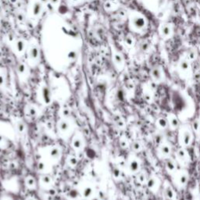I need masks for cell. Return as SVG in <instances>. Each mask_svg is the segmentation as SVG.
<instances>
[{
  "mask_svg": "<svg viewBox=\"0 0 200 200\" xmlns=\"http://www.w3.org/2000/svg\"><path fill=\"white\" fill-rule=\"evenodd\" d=\"M177 130H178L177 141L180 146L182 148L189 147L191 145L194 138L193 130L191 126L188 125H181Z\"/></svg>",
  "mask_w": 200,
  "mask_h": 200,
  "instance_id": "1",
  "label": "cell"
},
{
  "mask_svg": "<svg viewBox=\"0 0 200 200\" xmlns=\"http://www.w3.org/2000/svg\"><path fill=\"white\" fill-rule=\"evenodd\" d=\"M174 184L177 188H185L188 181V174L185 170H177L171 174Z\"/></svg>",
  "mask_w": 200,
  "mask_h": 200,
  "instance_id": "2",
  "label": "cell"
},
{
  "mask_svg": "<svg viewBox=\"0 0 200 200\" xmlns=\"http://www.w3.org/2000/svg\"><path fill=\"white\" fill-rule=\"evenodd\" d=\"M172 152V148L170 144H168L166 142L159 145L156 149V155L160 160H166L167 158L170 157V154Z\"/></svg>",
  "mask_w": 200,
  "mask_h": 200,
  "instance_id": "3",
  "label": "cell"
},
{
  "mask_svg": "<svg viewBox=\"0 0 200 200\" xmlns=\"http://www.w3.org/2000/svg\"><path fill=\"white\" fill-rule=\"evenodd\" d=\"M147 188L152 193H157L161 187L160 179L155 174H152L148 177L146 183Z\"/></svg>",
  "mask_w": 200,
  "mask_h": 200,
  "instance_id": "4",
  "label": "cell"
},
{
  "mask_svg": "<svg viewBox=\"0 0 200 200\" xmlns=\"http://www.w3.org/2000/svg\"><path fill=\"white\" fill-rule=\"evenodd\" d=\"M127 168L129 173L132 174L138 173L141 168V162L139 159L134 155L130 156V157L127 159Z\"/></svg>",
  "mask_w": 200,
  "mask_h": 200,
  "instance_id": "5",
  "label": "cell"
},
{
  "mask_svg": "<svg viewBox=\"0 0 200 200\" xmlns=\"http://www.w3.org/2000/svg\"><path fill=\"white\" fill-rule=\"evenodd\" d=\"M150 76H151L152 80L156 83V84H160L161 82L164 81V72L163 68L160 66H154L151 69L150 71Z\"/></svg>",
  "mask_w": 200,
  "mask_h": 200,
  "instance_id": "6",
  "label": "cell"
},
{
  "mask_svg": "<svg viewBox=\"0 0 200 200\" xmlns=\"http://www.w3.org/2000/svg\"><path fill=\"white\" fill-rule=\"evenodd\" d=\"M167 121H168V128L171 130H177L179 127L181 126L180 125V121L179 118L177 117L176 114L173 113H168L167 116Z\"/></svg>",
  "mask_w": 200,
  "mask_h": 200,
  "instance_id": "7",
  "label": "cell"
},
{
  "mask_svg": "<svg viewBox=\"0 0 200 200\" xmlns=\"http://www.w3.org/2000/svg\"><path fill=\"white\" fill-rule=\"evenodd\" d=\"M132 25L133 27L138 30H142L147 25L146 18L141 14H137L133 17L132 20Z\"/></svg>",
  "mask_w": 200,
  "mask_h": 200,
  "instance_id": "8",
  "label": "cell"
},
{
  "mask_svg": "<svg viewBox=\"0 0 200 200\" xmlns=\"http://www.w3.org/2000/svg\"><path fill=\"white\" fill-rule=\"evenodd\" d=\"M188 155L185 150V148L180 147L176 152V161L178 162L182 165L188 164Z\"/></svg>",
  "mask_w": 200,
  "mask_h": 200,
  "instance_id": "9",
  "label": "cell"
},
{
  "mask_svg": "<svg viewBox=\"0 0 200 200\" xmlns=\"http://www.w3.org/2000/svg\"><path fill=\"white\" fill-rule=\"evenodd\" d=\"M159 32L160 36L163 38H169L172 35L173 30H172V26L169 24H163L160 25Z\"/></svg>",
  "mask_w": 200,
  "mask_h": 200,
  "instance_id": "10",
  "label": "cell"
},
{
  "mask_svg": "<svg viewBox=\"0 0 200 200\" xmlns=\"http://www.w3.org/2000/svg\"><path fill=\"white\" fill-rule=\"evenodd\" d=\"M165 169L167 170L168 174H170V175L173 174L176 170H177V164L176 160H174L172 158H167L165 160Z\"/></svg>",
  "mask_w": 200,
  "mask_h": 200,
  "instance_id": "11",
  "label": "cell"
},
{
  "mask_svg": "<svg viewBox=\"0 0 200 200\" xmlns=\"http://www.w3.org/2000/svg\"><path fill=\"white\" fill-rule=\"evenodd\" d=\"M178 69L181 73L186 74L191 69L190 61L188 59H182L178 63Z\"/></svg>",
  "mask_w": 200,
  "mask_h": 200,
  "instance_id": "12",
  "label": "cell"
},
{
  "mask_svg": "<svg viewBox=\"0 0 200 200\" xmlns=\"http://www.w3.org/2000/svg\"><path fill=\"white\" fill-rule=\"evenodd\" d=\"M156 127H157L158 130L160 131L166 130L168 128V121H167V117H159L156 121Z\"/></svg>",
  "mask_w": 200,
  "mask_h": 200,
  "instance_id": "13",
  "label": "cell"
},
{
  "mask_svg": "<svg viewBox=\"0 0 200 200\" xmlns=\"http://www.w3.org/2000/svg\"><path fill=\"white\" fill-rule=\"evenodd\" d=\"M164 195L165 197L167 198L168 200H174V197H175V193H174V190L172 188V186L168 184V183H165V185L164 186Z\"/></svg>",
  "mask_w": 200,
  "mask_h": 200,
  "instance_id": "14",
  "label": "cell"
},
{
  "mask_svg": "<svg viewBox=\"0 0 200 200\" xmlns=\"http://www.w3.org/2000/svg\"><path fill=\"white\" fill-rule=\"evenodd\" d=\"M130 147H131V149H132V150L134 152H139L142 150V143L140 142L138 140L134 141L133 142L131 143Z\"/></svg>",
  "mask_w": 200,
  "mask_h": 200,
  "instance_id": "15",
  "label": "cell"
},
{
  "mask_svg": "<svg viewBox=\"0 0 200 200\" xmlns=\"http://www.w3.org/2000/svg\"><path fill=\"white\" fill-rule=\"evenodd\" d=\"M69 128H70V125L67 121L63 120V121H60V123H59V129L60 130V131L66 132V131L69 130Z\"/></svg>",
  "mask_w": 200,
  "mask_h": 200,
  "instance_id": "16",
  "label": "cell"
},
{
  "mask_svg": "<svg viewBox=\"0 0 200 200\" xmlns=\"http://www.w3.org/2000/svg\"><path fill=\"white\" fill-rule=\"evenodd\" d=\"M154 142L157 145V146H159V145L162 144L164 142H165V141H164V134L162 133L161 131L160 132H159V133L156 134L154 136Z\"/></svg>",
  "mask_w": 200,
  "mask_h": 200,
  "instance_id": "17",
  "label": "cell"
},
{
  "mask_svg": "<svg viewBox=\"0 0 200 200\" xmlns=\"http://www.w3.org/2000/svg\"><path fill=\"white\" fill-rule=\"evenodd\" d=\"M138 181L139 183L141 184H146V181H147V179H148V176L146 175V174L143 171H141V172H138Z\"/></svg>",
  "mask_w": 200,
  "mask_h": 200,
  "instance_id": "18",
  "label": "cell"
},
{
  "mask_svg": "<svg viewBox=\"0 0 200 200\" xmlns=\"http://www.w3.org/2000/svg\"><path fill=\"white\" fill-rule=\"evenodd\" d=\"M25 184L29 188H33V187L35 186V180H34L33 177L28 176L27 178H26V180H25Z\"/></svg>",
  "mask_w": 200,
  "mask_h": 200,
  "instance_id": "19",
  "label": "cell"
},
{
  "mask_svg": "<svg viewBox=\"0 0 200 200\" xmlns=\"http://www.w3.org/2000/svg\"><path fill=\"white\" fill-rule=\"evenodd\" d=\"M60 152L58 148H52V149L50 150V152H49V155L52 159H58L59 156H60Z\"/></svg>",
  "mask_w": 200,
  "mask_h": 200,
  "instance_id": "20",
  "label": "cell"
},
{
  "mask_svg": "<svg viewBox=\"0 0 200 200\" xmlns=\"http://www.w3.org/2000/svg\"><path fill=\"white\" fill-rule=\"evenodd\" d=\"M92 193H93V190H92V188L91 187H86L82 191V195L85 198L91 197Z\"/></svg>",
  "mask_w": 200,
  "mask_h": 200,
  "instance_id": "21",
  "label": "cell"
},
{
  "mask_svg": "<svg viewBox=\"0 0 200 200\" xmlns=\"http://www.w3.org/2000/svg\"><path fill=\"white\" fill-rule=\"evenodd\" d=\"M73 148H74L75 149H80L82 147V141L78 138H76L73 140Z\"/></svg>",
  "mask_w": 200,
  "mask_h": 200,
  "instance_id": "22",
  "label": "cell"
},
{
  "mask_svg": "<svg viewBox=\"0 0 200 200\" xmlns=\"http://www.w3.org/2000/svg\"><path fill=\"white\" fill-rule=\"evenodd\" d=\"M41 181L43 185H50L52 183L51 177L48 175H43L41 177Z\"/></svg>",
  "mask_w": 200,
  "mask_h": 200,
  "instance_id": "23",
  "label": "cell"
},
{
  "mask_svg": "<svg viewBox=\"0 0 200 200\" xmlns=\"http://www.w3.org/2000/svg\"><path fill=\"white\" fill-rule=\"evenodd\" d=\"M196 56H197L196 52H195V50H193V49L189 50V51L187 52V59H188L189 61L195 60V59L196 58Z\"/></svg>",
  "mask_w": 200,
  "mask_h": 200,
  "instance_id": "24",
  "label": "cell"
},
{
  "mask_svg": "<svg viewBox=\"0 0 200 200\" xmlns=\"http://www.w3.org/2000/svg\"><path fill=\"white\" fill-rule=\"evenodd\" d=\"M17 129L18 130L20 133H23L24 131L26 129V127H25V125L21 121H19L17 123Z\"/></svg>",
  "mask_w": 200,
  "mask_h": 200,
  "instance_id": "25",
  "label": "cell"
},
{
  "mask_svg": "<svg viewBox=\"0 0 200 200\" xmlns=\"http://www.w3.org/2000/svg\"><path fill=\"white\" fill-rule=\"evenodd\" d=\"M27 113H28V114H29V117H36L37 115L36 109H35L34 107H33V106L28 107Z\"/></svg>",
  "mask_w": 200,
  "mask_h": 200,
  "instance_id": "26",
  "label": "cell"
},
{
  "mask_svg": "<svg viewBox=\"0 0 200 200\" xmlns=\"http://www.w3.org/2000/svg\"><path fill=\"white\" fill-rule=\"evenodd\" d=\"M43 99H44V101L46 103H49L50 102V95H49V92L48 91L47 89H45L43 91Z\"/></svg>",
  "mask_w": 200,
  "mask_h": 200,
  "instance_id": "27",
  "label": "cell"
},
{
  "mask_svg": "<svg viewBox=\"0 0 200 200\" xmlns=\"http://www.w3.org/2000/svg\"><path fill=\"white\" fill-rule=\"evenodd\" d=\"M150 49V44L148 42H143L141 44V50L143 52H148Z\"/></svg>",
  "mask_w": 200,
  "mask_h": 200,
  "instance_id": "28",
  "label": "cell"
},
{
  "mask_svg": "<svg viewBox=\"0 0 200 200\" xmlns=\"http://www.w3.org/2000/svg\"><path fill=\"white\" fill-rule=\"evenodd\" d=\"M191 128H192V130H193V131H195V133L197 134L199 133V131L200 130V123L199 121H195L194 123H193V125H192V127H191Z\"/></svg>",
  "mask_w": 200,
  "mask_h": 200,
  "instance_id": "29",
  "label": "cell"
},
{
  "mask_svg": "<svg viewBox=\"0 0 200 200\" xmlns=\"http://www.w3.org/2000/svg\"><path fill=\"white\" fill-rule=\"evenodd\" d=\"M69 164L70 166H73V167H75L76 165L77 164V160L76 159L75 157L74 156H71V157L69 159Z\"/></svg>",
  "mask_w": 200,
  "mask_h": 200,
  "instance_id": "30",
  "label": "cell"
},
{
  "mask_svg": "<svg viewBox=\"0 0 200 200\" xmlns=\"http://www.w3.org/2000/svg\"><path fill=\"white\" fill-rule=\"evenodd\" d=\"M38 169L39 171H43V170L46 169V165L43 162H39L38 164Z\"/></svg>",
  "mask_w": 200,
  "mask_h": 200,
  "instance_id": "31",
  "label": "cell"
},
{
  "mask_svg": "<svg viewBox=\"0 0 200 200\" xmlns=\"http://www.w3.org/2000/svg\"><path fill=\"white\" fill-rule=\"evenodd\" d=\"M113 173L114 177H116V178H118L119 177H120V174H121V171H120V170H119L118 168H115Z\"/></svg>",
  "mask_w": 200,
  "mask_h": 200,
  "instance_id": "32",
  "label": "cell"
},
{
  "mask_svg": "<svg viewBox=\"0 0 200 200\" xmlns=\"http://www.w3.org/2000/svg\"><path fill=\"white\" fill-rule=\"evenodd\" d=\"M64 116H68L69 114H70V111H69L68 109H64Z\"/></svg>",
  "mask_w": 200,
  "mask_h": 200,
  "instance_id": "33",
  "label": "cell"
},
{
  "mask_svg": "<svg viewBox=\"0 0 200 200\" xmlns=\"http://www.w3.org/2000/svg\"><path fill=\"white\" fill-rule=\"evenodd\" d=\"M28 200H34V199H28Z\"/></svg>",
  "mask_w": 200,
  "mask_h": 200,
  "instance_id": "34",
  "label": "cell"
}]
</instances>
